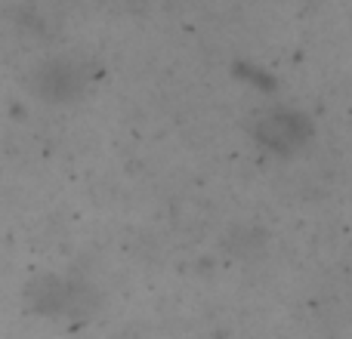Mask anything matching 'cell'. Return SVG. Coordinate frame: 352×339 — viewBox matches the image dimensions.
Segmentation results:
<instances>
[{"label":"cell","mask_w":352,"mask_h":339,"mask_svg":"<svg viewBox=\"0 0 352 339\" xmlns=\"http://www.w3.org/2000/svg\"><path fill=\"white\" fill-rule=\"evenodd\" d=\"M37 80H41V93L43 96H53V99H65L72 96L74 90H78V68L72 65V62H53V65H47L41 74H37Z\"/></svg>","instance_id":"6da1fadb"}]
</instances>
